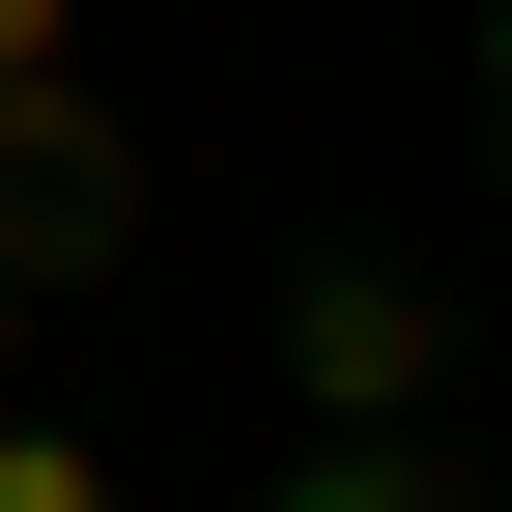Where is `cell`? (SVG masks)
<instances>
[{
  "mask_svg": "<svg viewBox=\"0 0 512 512\" xmlns=\"http://www.w3.org/2000/svg\"><path fill=\"white\" fill-rule=\"evenodd\" d=\"M114 256H143V114H114L86 57H29V86H0V313L114 285Z\"/></svg>",
  "mask_w": 512,
  "mask_h": 512,
  "instance_id": "obj_1",
  "label": "cell"
},
{
  "mask_svg": "<svg viewBox=\"0 0 512 512\" xmlns=\"http://www.w3.org/2000/svg\"><path fill=\"white\" fill-rule=\"evenodd\" d=\"M285 399L313 427H427L456 399V285H427V256H313L285 285Z\"/></svg>",
  "mask_w": 512,
  "mask_h": 512,
  "instance_id": "obj_2",
  "label": "cell"
},
{
  "mask_svg": "<svg viewBox=\"0 0 512 512\" xmlns=\"http://www.w3.org/2000/svg\"><path fill=\"white\" fill-rule=\"evenodd\" d=\"M256 512H484V484H456V427H285Z\"/></svg>",
  "mask_w": 512,
  "mask_h": 512,
  "instance_id": "obj_3",
  "label": "cell"
},
{
  "mask_svg": "<svg viewBox=\"0 0 512 512\" xmlns=\"http://www.w3.org/2000/svg\"><path fill=\"white\" fill-rule=\"evenodd\" d=\"M29 57H86V0H0V86H29Z\"/></svg>",
  "mask_w": 512,
  "mask_h": 512,
  "instance_id": "obj_4",
  "label": "cell"
},
{
  "mask_svg": "<svg viewBox=\"0 0 512 512\" xmlns=\"http://www.w3.org/2000/svg\"><path fill=\"white\" fill-rule=\"evenodd\" d=\"M484 86H512V0H484Z\"/></svg>",
  "mask_w": 512,
  "mask_h": 512,
  "instance_id": "obj_5",
  "label": "cell"
}]
</instances>
